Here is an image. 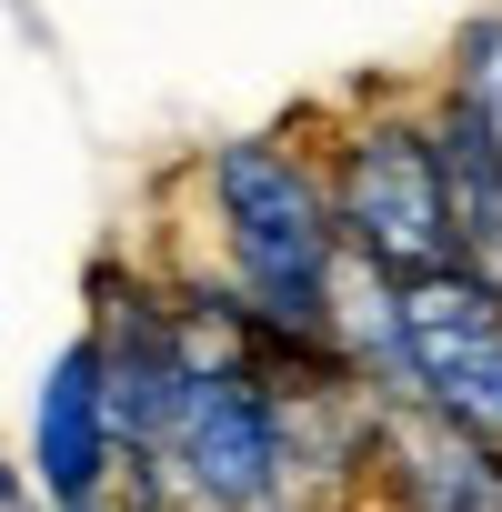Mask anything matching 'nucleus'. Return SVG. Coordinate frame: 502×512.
Here are the masks:
<instances>
[{
    "mask_svg": "<svg viewBox=\"0 0 502 512\" xmlns=\"http://www.w3.org/2000/svg\"><path fill=\"white\" fill-rule=\"evenodd\" d=\"M442 91H452V101H472V111L502 131V11L462 21V41H452V61H442Z\"/></svg>",
    "mask_w": 502,
    "mask_h": 512,
    "instance_id": "nucleus-6",
    "label": "nucleus"
},
{
    "mask_svg": "<svg viewBox=\"0 0 502 512\" xmlns=\"http://www.w3.org/2000/svg\"><path fill=\"white\" fill-rule=\"evenodd\" d=\"M432 151H442V191H452V241H462V262L502 282V131L432 91Z\"/></svg>",
    "mask_w": 502,
    "mask_h": 512,
    "instance_id": "nucleus-5",
    "label": "nucleus"
},
{
    "mask_svg": "<svg viewBox=\"0 0 502 512\" xmlns=\"http://www.w3.org/2000/svg\"><path fill=\"white\" fill-rule=\"evenodd\" d=\"M322 181H332L342 251H352L372 282H412V272L462 262L452 191H442V151H432V101H362V111L332 131Z\"/></svg>",
    "mask_w": 502,
    "mask_h": 512,
    "instance_id": "nucleus-2",
    "label": "nucleus"
},
{
    "mask_svg": "<svg viewBox=\"0 0 502 512\" xmlns=\"http://www.w3.org/2000/svg\"><path fill=\"white\" fill-rule=\"evenodd\" d=\"M31 512H41V502H31Z\"/></svg>",
    "mask_w": 502,
    "mask_h": 512,
    "instance_id": "nucleus-8",
    "label": "nucleus"
},
{
    "mask_svg": "<svg viewBox=\"0 0 502 512\" xmlns=\"http://www.w3.org/2000/svg\"><path fill=\"white\" fill-rule=\"evenodd\" d=\"M372 492L392 512H502V452L422 402H372Z\"/></svg>",
    "mask_w": 502,
    "mask_h": 512,
    "instance_id": "nucleus-4",
    "label": "nucleus"
},
{
    "mask_svg": "<svg viewBox=\"0 0 502 512\" xmlns=\"http://www.w3.org/2000/svg\"><path fill=\"white\" fill-rule=\"evenodd\" d=\"M41 492H31V472H11V462H0V512H31Z\"/></svg>",
    "mask_w": 502,
    "mask_h": 512,
    "instance_id": "nucleus-7",
    "label": "nucleus"
},
{
    "mask_svg": "<svg viewBox=\"0 0 502 512\" xmlns=\"http://www.w3.org/2000/svg\"><path fill=\"white\" fill-rule=\"evenodd\" d=\"M292 472H302V392L231 342L201 352L161 422L171 512H272L292 502Z\"/></svg>",
    "mask_w": 502,
    "mask_h": 512,
    "instance_id": "nucleus-1",
    "label": "nucleus"
},
{
    "mask_svg": "<svg viewBox=\"0 0 502 512\" xmlns=\"http://www.w3.org/2000/svg\"><path fill=\"white\" fill-rule=\"evenodd\" d=\"M21 462H31L41 512H81V502L131 462L121 432H111V392H101V342H91V332H71V342L51 352V372H41V392H31V442H21Z\"/></svg>",
    "mask_w": 502,
    "mask_h": 512,
    "instance_id": "nucleus-3",
    "label": "nucleus"
}]
</instances>
